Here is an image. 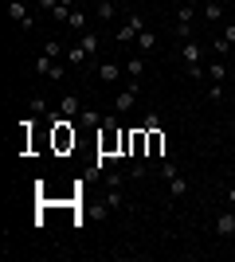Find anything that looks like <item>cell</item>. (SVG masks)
<instances>
[{"mask_svg": "<svg viewBox=\"0 0 235 262\" xmlns=\"http://www.w3.org/2000/svg\"><path fill=\"white\" fill-rule=\"evenodd\" d=\"M137 94H141V82L137 78H130V86H122L118 94H114V114H130L137 102Z\"/></svg>", "mask_w": 235, "mask_h": 262, "instance_id": "1", "label": "cell"}, {"mask_svg": "<svg viewBox=\"0 0 235 262\" xmlns=\"http://www.w3.org/2000/svg\"><path fill=\"white\" fill-rule=\"evenodd\" d=\"M208 78H212V82H224L227 78V63H212L208 67Z\"/></svg>", "mask_w": 235, "mask_h": 262, "instance_id": "16", "label": "cell"}, {"mask_svg": "<svg viewBox=\"0 0 235 262\" xmlns=\"http://www.w3.org/2000/svg\"><path fill=\"white\" fill-rule=\"evenodd\" d=\"M231 63H235V55H231Z\"/></svg>", "mask_w": 235, "mask_h": 262, "instance_id": "31", "label": "cell"}, {"mask_svg": "<svg viewBox=\"0 0 235 262\" xmlns=\"http://www.w3.org/2000/svg\"><path fill=\"white\" fill-rule=\"evenodd\" d=\"M134 4H137V0H134Z\"/></svg>", "mask_w": 235, "mask_h": 262, "instance_id": "32", "label": "cell"}, {"mask_svg": "<svg viewBox=\"0 0 235 262\" xmlns=\"http://www.w3.org/2000/svg\"><path fill=\"white\" fill-rule=\"evenodd\" d=\"M55 63H59V59H47V55H39V59H35V75H44V78H47Z\"/></svg>", "mask_w": 235, "mask_h": 262, "instance_id": "13", "label": "cell"}, {"mask_svg": "<svg viewBox=\"0 0 235 262\" xmlns=\"http://www.w3.org/2000/svg\"><path fill=\"white\" fill-rule=\"evenodd\" d=\"M125 63V78H141V71H145V59L141 55H134V59H122Z\"/></svg>", "mask_w": 235, "mask_h": 262, "instance_id": "9", "label": "cell"}, {"mask_svg": "<svg viewBox=\"0 0 235 262\" xmlns=\"http://www.w3.org/2000/svg\"><path fill=\"white\" fill-rule=\"evenodd\" d=\"M173 35H177L180 43H184V39H192V24H177V28H173Z\"/></svg>", "mask_w": 235, "mask_h": 262, "instance_id": "24", "label": "cell"}, {"mask_svg": "<svg viewBox=\"0 0 235 262\" xmlns=\"http://www.w3.org/2000/svg\"><path fill=\"white\" fill-rule=\"evenodd\" d=\"M141 32H145V20H141V16L134 12V16H130V20H125L122 28H118V32H114V39H118V43H134V39H137Z\"/></svg>", "mask_w": 235, "mask_h": 262, "instance_id": "2", "label": "cell"}, {"mask_svg": "<svg viewBox=\"0 0 235 262\" xmlns=\"http://www.w3.org/2000/svg\"><path fill=\"white\" fill-rule=\"evenodd\" d=\"M75 121H78V125H98L102 118H98V110H82V114H78Z\"/></svg>", "mask_w": 235, "mask_h": 262, "instance_id": "18", "label": "cell"}, {"mask_svg": "<svg viewBox=\"0 0 235 262\" xmlns=\"http://www.w3.org/2000/svg\"><path fill=\"white\" fill-rule=\"evenodd\" d=\"M47 110H51V106H47V98H32V102H28V114H39V118H44Z\"/></svg>", "mask_w": 235, "mask_h": 262, "instance_id": "21", "label": "cell"}, {"mask_svg": "<svg viewBox=\"0 0 235 262\" xmlns=\"http://www.w3.org/2000/svg\"><path fill=\"white\" fill-rule=\"evenodd\" d=\"M87 59H90V55L82 51V43H75V47L67 51V63H87Z\"/></svg>", "mask_w": 235, "mask_h": 262, "instance_id": "19", "label": "cell"}, {"mask_svg": "<svg viewBox=\"0 0 235 262\" xmlns=\"http://www.w3.org/2000/svg\"><path fill=\"white\" fill-rule=\"evenodd\" d=\"M192 16H196L192 4H180V8H177V24H192Z\"/></svg>", "mask_w": 235, "mask_h": 262, "instance_id": "20", "label": "cell"}, {"mask_svg": "<svg viewBox=\"0 0 235 262\" xmlns=\"http://www.w3.org/2000/svg\"><path fill=\"white\" fill-rule=\"evenodd\" d=\"M8 16H12L16 24H20L24 32H32V28H35V16H32L28 8H24V0H8Z\"/></svg>", "mask_w": 235, "mask_h": 262, "instance_id": "3", "label": "cell"}, {"mask_svg": "<svg viewBox=\"0 0 235 262\" xmlns=\"http://www.w3.org/2000/svg\"><path fill=\"white\" fill-rule=\"evenodd\" d=\"M106 188H122V172H106Z\"/></svg>", "mask_w": 235, "mask_h": 262, "instance_id": "26", "label": "cell"}, {"mask_svg": "<svg viewBox=\"0 0 235 262\" xmlns=\"http://www.w3.org/2000/svg\"><path fill=\"white\" fill-rule=\"evenodd\" d=\"M59 4H63V0H39V8H44V12H55Z\"/></svg>", "mask_w": 235, "mask_h": 262, "instance_id": "28", "label": "cell"}, {"mask_svg": "<svg viewBox=\"0 0 235 262\" xmlns=\"http://www.w3.org/2000/svg\"><path fill=\"white\" fill-rule=\"evenodd\" d=\"M137 47H141V51L149 55V51L157 47V35H153V32H141V35H137Z\"/></svg>", "mask_w": 235, "mask_h": 262, "instance_id": "14", "label": "cell"}, {"mask_svg": "<svg viewBox=\"0 0 235 262\" xmlns=\"http://www.w3.org/2000/svg\"><path fill=\"white\" fill-rule=\"evenodd\" d=\"M204 16H208V20H220V16H224V4H220V0H208V4H204Z\"/></svg>", "mask_w": 235, "mask_h": 262, "instance_id": "17", "label": "cell"}, {"mask_svg": "<svg viewBox=\"0 0 235 262\" xmlns=\"http://www.w3.org/2000/svg\"><path fill=\"white\" fill-rule=\"evenodd\" d=\"M180 59H184V63H188V67L204 63V47L196 43V39H184V43H180Z\"/></svg>", "mask_w": 235, "mask_h": 262, "instance_id": "4", "label": "cell"}, {"mask_svg": "<svg viewBox=\"0 0 235 262\" xmlns=\"http://www.w3.org/2000/svg\"><path fill=\"white\" fill-rule=\"evenodd\" d=\"M122 75H125V63H98L102 82H122Z\"/></svg>", "mask_w": 235, "mask_h": 262, "instance_id": "5", "label": "cell"}, {"mask_svg": "<svg viewBox=\"0 0 235 262\" xmlns=\"http://www.w3.org/2000/svg\"><path fill=\"white\" fill-rule=\"evenodd\" d=\"M216 235H220V239H231L235 235V211H224V215L216 219Z\"/></svg>", "mask_w": 235, "mask_h": 262, "instance_id": "7", "label": "cell"}, {"mask_svg": "<svg viewBox=\"0 0 235 262\" xmlns=\"http://www.w3.org/2000/svg\"><path fill=\"white\" fill-rule=\"evenodd\" d=\"M227 204H231V208H235V184L227 188Z\"/></svg>", "mask_w": 235, "mask_h": 262, "instance_id": "29", "label": "cell"}, {"mask_svg": "<svg viewBox=\"0 0 235 262\" xmlns=\"http://www.w3.org/2000/svg\"><path fill=\"white\" fill-rule=\"evenodd\" d=\"M78 43H82L87 55H94V51H98V32H78Z\"/></svg>", "mask_w": 235, "mask_h": 262, "instance_id": "10", "label": "cell"}, {"mask_svg": "<svg viewBox=\"0 0 235 262\" xmlns=\"http://www.w3.org/2000/svg\"><path fill=\"white\" fill-rule=\"evenodd\" d=\"M44 55H47V59H63V43H59V39H47V43H44Z\"/></svg>", "mask_w": 235, "mask_h": 262, "instance_id": "15", "label": "cell"}, {"mask_svg": "<svg viewBox=\"0 0 235 262\" xmlns=\"http://www.w3.org/2000/svg\"><path fill=\"white\" fill-rule=\"evenodd\" d=\"M224 39H227V47L235 51V24H227V32H224Z\"/></svg>", "mask_w": 235, "mask_h": 262, "instance_id": "27", "label": "cell"}, {"mask_svg": "<svg viewBox=\"0 0 235 262\" xmlns=\"http://www.w3.org/2000/svg\"><path fill=\"white\" fill-rule=\"evenodd\" d=\"M59 114H63V118H78V114H82L78 94H63V98H59Z\"/></svg>", "mask_w": 235, "mask_h": 262, "instance_id": "6", "label": "cell"}, {"mask_svg": "<svg viewBox=\"0 0 235 262\" xmlns=\"http://www.w3.org/2000/svg\"><path fill=\"white\" fill-rule=\"evenodd\" d=\"M177 172H180V168H177L173 161H161V180H173Z\"/></svg>", "mask_w": 235, "mask_h": 262, "instance_id": "25", "label": "cell"}, {"mask_svg": "<svg viewBox=\"0 0 235 262\" xmlns=\"http://www.w3.org/2000/svg\"><path fill=\"white\" fill-rule=\"evenodd\" d=\"M165 184H168V196H177V200H180V196H188V180H184L180 172L173 176V180H165Z\"/></svg>", "mask_w": 235, "mask_h": 262, "instance_id": "8", "label": "cell"}, {"mask_svg": "<svg viewBox=\"0 0 235 262\" xmlns=\"http://www.w3.org/2000/svg\"><path fill=\"white\" fill-rule=\"evenodd\" d=\"M98 20H114V4L110 0H98Z\"/></svg>", "mask_w": 235, "mask_h": 262, "instance_id": "23", "label": "cell"}, {"mask_svg": "<svg viewBox=\"0 0 235 262\" xmlns=\"http://www.w3.org/2000/svg\"><path fill=\"white\" fill-rule=\"evenodd\" d=\"M125 196H122V188H106V208H122Z\"/></svg>", "mask_w": 235, "mask_h": 262, "instance_id": "12", "label": "cell"}, {"mask_svg": "<svg viewBox=\"0 0 235 262\" xmlns=\"http://www.w3.org/2000/svg\"><path fill=\"white\" fill-rule=\"evenodd\" d=\"M204 98H208V102H220V98H224V82H212V86H208V94H204Z\"/></svg>", "mask_w": 235, "mask_h": 262, "instance_id": "22", "label": "cell"}, {"mask_svg": "<svg viewBox=\"0 0 235 262\" xmlns=\"http://www.w3.org/2000/svg\"><path fill=\"white\" fill-rule=\"evenodd\" d=\"M67 24H71V32H87V12H82V8H75Z\"/></svg>", "mask_w": 235, "mask_h": 262, "instance_id": "11", "label": "cell"}, {"mask_svg": "<svg viewBox=\"0 0 235 262\" xmlns=\"http://www.w3.org/2000/svg\"><path fill=\"white\" fill-rule=\"evenodd\" d=\"M110 4H114V8H118V4H122V0H110Z\"/></svg>", "mask_w": 235, "mask_h": 262, "instance_id": "30", "label": "cell"}]
</instances>
